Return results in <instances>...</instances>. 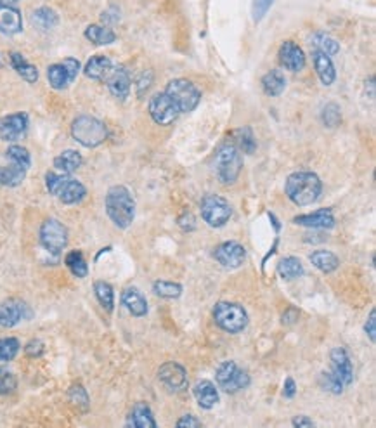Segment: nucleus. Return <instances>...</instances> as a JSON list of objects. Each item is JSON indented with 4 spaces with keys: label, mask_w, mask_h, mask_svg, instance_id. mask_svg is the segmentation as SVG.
Wrapping results in <instances>:
<instances>
[{
    "label": "nucleus",
    "mask_w": 376,
    "mask_h": 428,
    "mask_svg": "<svg viewBox=\"0 0 376 428\" xmlns=\"http://www.w3.org/2000/svg\"><path fill=\"white\" fill-rule=\"evenodd\" d=\"M101 19H103L106 25H114V23H118L120 19V11L116 8H110L101 14Z\"/></svg>",
    "instance_id": "603ef678"
},
{
    "label": "nucleus",
    "mask_w": 376,
    "mask_h": 428,
    "mask_svg": "<svg viewBox=\"0 0 376 428\" xmlns=\"http://www.w3.org/2000/svg\"><path fill=\"white\" fill-rule=\"evenodd\" d=\"M70 401L82 411L89 410V395L82 385H73L70 388Z\"/></svg>",
    "instance_id": "a18cd8bd"
},
{
    "label": "nucleus",
    "mask_w": 376,
    "mask_h": 428,
    "mask_svg": "<svg viewBox=\"0 0 376 428\" xmlns=\"http://www.w3.org/2000/svg\"><path fill=\"white\" fill-rule=\"evenodd\" d=\"M297 225H303V227H310V229H331L335 227V217L329 208H321V210L314 212V214L299 215L293 218Z\"/></svg>",
    "instance_id": "aec40b11"
},
{
    "label": "nucleus",
    "mask_w": 376,
    "mask_h": 428,
    "mask_svg": "<svg viewBox=\"0 0 376 428\" xmlns=\"http://www.w3.org/2000/svg\"><path fill=\"white\" fill-rule=\"evenodd\" d=\"M113 61L108 58V55H92L89 61H87V64H85L84 68V73L85 77H89L90 80H103L108 77V73L111 71V68H113Z\"/></svg>",
    "instance_id": "a878e982"
},
{
    "label": "nucleus",
    "mask_w": 376,
    "mask_h": 428,
    "mask_svg": "<svg viewBox=\"0 0 376 428\" xmlns=\"http://www.w3.org/2000/svg\"><path fill=\"white\" fill-rule=\"evenodd\" d=\"M11 64L16 70V73H18L23 80L28 81V84H35V81L38 80L37 66L28 63V61L23 58V54H19V52H11Z\"/></svg>",
    "instance_id": "2f4dec72"
},
{
    "label": "nucleus",
    "mask_w": 376,
    "mask_h": 428,
    "mask_svg": "<svg viewBox=\"0 0 376 428\" xmlns=\"http://www.w3.org/2000/svg\"><path fill=\"white\" fill-rule=\"evenodd\" d=\"M45 186L52 196L60 198L64 205H77L87 196V189L80 181L71 177L70 174H54L49 172L45 175Z\"/></svg>",
    "instance_id": "20e7f679"
},
{
    "label": "nucleus",
    "mask_w": 376,
    "mask_h": 428,
    "mask_svg": "<svg viewBox=\"0 0 376 428\" xmlns=\"http://www.w3.org/2000/svg\"><path fill=\"white\" fill-rule=\"evenodd\" d=\"M148 111L151 115L153 122L158 123V125H170L175 120L179 118V110L177 106L172 103L168 96L165 92H158L149 99L148 104Z\"/></svg>",
    "instance_id": "f8f14e48"
},
{
    "label": "nucleus",
    "mask_w": 376,
    "mask_h": 428,
    "mask_svg": "<svg viewBox=\"0 0 376 428\" xmlns=\"http://www.w3.org/2000/svg\"><path fill=\"white\" fill-rule=\"evenodd\" d=\"M236 136H238V148H240V151L251 155V153L255 151V148H257V142H255V137H253V134H251V130L248 129V127H245V129L238 130Z\"/></svg>",
    "instance_id": "c03bdc74"
},
{
    "label": "nucleus",
    "mask_w": 376,
    "mask_h": 428,
    "mask_svg": "<svg viewBox=\"0 0 376 428\" xmlns=\"http://www.w3.org/2000/svg\"><path fill=\"white\" fill-rule=\"evenodd\" d=\"M19 340L18 338H0V361L2 362H9L18 355L19 352Z\"/></svg>",
    "instance_id": "58836bf2"
},
{
    "label": "nucleus",
    "mask_w": 376,
    "mask_h": 428,
    "mask_svg": "<svg viewBox=\"0 0 376 428\" xmlns=\"http://www.w3.org/2000/svg\"><path fill=\"white\" fill-rule=\"evenodd\" d=\"M71 136L84 148H97L108 139V129L101 120L82 115L71 123Z\"/></svg>",
    "instance_id": "39448f33"
},
{
    "label": "nucleus",
    "mask_w": 376,
    "mask_h": 428,
    "mask_svg": "<svg viewBox=\"0 0 376 428\" xmlns=\"http://www.w3.org/2000/svg\"><path fill=\"white\" fill-rule=\"evenodd\" d=\"M122 303L136 318H142L148 314V300L137 288H125L122 293Z\"/></svg>",
    "instance_id": "393cba45"
},
{
    "label": "nucleus",
    "mask_w": 376,
    "mask_h": 428,
    "mask_svg": "<svg viewBox=\"0 0 376 428\" xmlns=\"http://www.w3.org/2000/svg\"><path fill=\"white\" fill-rule=\"evenodd\" d=\"M277 273H279V276L283 277V279L292 281L303 276V266L302 262H300V259H297V257H284V259H281L279 264H277Z\"/></svg>",
    "instance_id": "72a5a7b5"
},
{
    "label": "nucleus",
    "mask_w": 376,
    "mask_h": 428,
    "mask_svg": "<svg viewBox=\"0 0 376 428\" xmlns=\"http://www.w3.org/2000/svg\"><path fill=\"white\" fill-rule=\"evenodd\" d=\"M273 4L274 0H253V5H251V18H253V21H262L267 12H269V9L273 8Z\"/></svg>",
    "instance_id": "49530a36"
},
{
    "label": "nucleus",
    "mask_w": 376,
    "mask_h": 428,
    "mask_svg": "<svg viewBox=\"0 0 376 428\" xmlns=\"http://www.w3.org/2000/svg\"><path fill=\"white\" fill-rule=\"evenodd\" d=\"M288 199L297 207H309L316 203L323 192V182L314 172H295L288 175L284 184Z\"/></svg>",
    "instance_id": "f257e3e1"
},
{
    "label": "nucleus",
    "mask_w": 376,
    "mask_h": 428,
    "mask_svg": "<svg viewBox=\"0 0 376 428\" xmlns=\"http://www.w3.org/2000/svg\"><path fill=\"white\" fill-rule=\"evenodd\" d=\"M215 380H217L218 388H222L227 394H236V392L245 390L251 381L250 375L245 369L238 368V364L234 361L222 362L217 368Z\"/></svg>",
    "instance_id": "6e6552de"
},
{
    "label": "nucleus",
    "mask_w": 376,
    "mask_h": 428,
    "mask_svg": "<svg viewBox=\"0 0 376 428\" xmlns=\"http://www.w3.org/2000/svg\"><path fill=\"white\" fill-rule=\"evenodd\" d=\"M192 394H195L196 403L199 404V407H203V410H212L218 403L217 387L208 380H199L195 385V388H192Z\"/></svg>",
    "instance_id": "5701e85b"
},
{
    "label": "nucleus",
    "mask_w": 376,
    "mask_h": 428,
    "mask_svg": "<svg viewBox=\"0 0 376 428\" xmlns=\"http://www.w3.org/2000/svg\"><path fill=\"white\" fill-rule=\"evenodd\" d=\"M215 325L227 333H241L248 326V314L240 303L218 302L214 309Z\"/></svg>",
    "instance_id": "0eeeda50"
},
{
    "label": "nucleus",
    "mask_w": 376,
    "mask_h": 428,
    "mask_svg": "<svg viewBox=\"0 0 376 428\" xmlns=\"http://www.w3.org/2000/svg\"><path fill=\"white\" fill-rule=\"evenodd\" d=\"M158 378L170 390H182V388L188 387V373L177 362H165L160 368Z\"/></svg>",
    "instance_id": "6ab92c4d"
},
{
    "label": "nucleus",
    "mask_w": 376,
    "mask_h": 428,
    "mask_svg": "<svg viewBox=\"0 0 376 428\" xmlns=\"http://www.w3.org/2000/svg\"><path fill=\"white\" fill-rule=\"evenodd\" d=\"M214 259L225 269H238L247 259V250L238 241H225L215 248Z\"/></svg>",
    "instance_id": "ddd939ff"
},
{
    "label": "nucleus",
    "mask_w": 376,
    "mask_h": 428,
    "mask_svg": "<svg viewBox=\"0 0 376 428\" xmlns=\"http://www.w3.org/2000/svg\"><path fill=\"white\" fill-rule=\"evenodd\" d=\"M375 318H376V312L375 310H371V314H369V319L366 321V325H364L366 335L369 336V340H371L373 344L376 342V319Z\"/></svg>",
    "instance_id": "09e8293b"
},
{
    "label": "nucleus",
    "mask_w": 376,
    "mask_h": 428,
    "mask_svg": "<svg viewBox=\"0 0 376 428\" xmlns=\"http://www.w3.org/2000/svg\"><path fill=\"white\" fill-rule=\"evenodd\" d=\"M85 38L96 45H110L116 42V34L111 28L101 25H89L84 32Z\"/></svg>",
    "instance_id": "c756f323"
},
{
    "label": "nucleus",
    "mask_w": 376,
    "mask_h": 428,
    "mask_svg": "<svg viewBox=\"0 0 376 428\" xmlns=\"http://www.w3.org/2000/svg\"><path fill=\"white\" fill-rule=\"evenodd\" d=\"M16 387H18V380H16L14 373L11 369L0 366V395L12 394Z\"/></svg>",
    "instance_id": "79ce46f5"
},
{
    "label": "nucleus",
    "mask_w": 376,
    "mask_h": 428,
    "mask_svg": "<svg viewBox=\"0 0 376 428\" xmlns=\"http://www.w3.org/2000/svg\"><path fill=\"white\" fill-rule=\"evenodd\" d=\"M18 0H0V4H8V5H14Z\"/></svg>",
    "instance_id": "13d9d810"
},
{
    "label": "nucleus",
    "mask_w": 376,
    "mask_h": 428,
    "mask_svg": "<svg viewBox=\"0 0 376 428\" xmlns=\"http://www.w3.org/2000/svg\"><path fill=\"white\" fill-rule=\"evenodd\" d=\"M23 30V16L14 5L0 4V34L16 35Z\"/></svg>",
    "instance_id": "412c9836"
},
{
    "label": "nucleus",
    "mask_w": 376,
    "mask_h": 428,
    "mask_svg": "<svg viewBox=\"0 0 376 428\" xmlns=\"http://www.w3.org/2000/svg\"><path fill=\"white\" fill-rule=\"evenodd\" d=\"M279 63L281 66H284L286 70L293 71H302L303 66H305V54H303L302 47L297 45L295 42L286 40L283 45L279 47Z\"/></svg>",
    "instance_id": "a211bd4d"
},
{
    "label": "nucleus",
    "mask_w": 376,
    "mask_h": 428,
    "mask_svg": "<svg viewBox=\"0 0 376 428\" xmlns=\"http://www.w3.org/2000/svg\"><path fill=\"white\" fill-rule=\"evenodd\" d=\"M40 243L51 253H61L68 244L66 225L58 221V218H47L40 225Z\"/></svg>",
    "instance_id": "9d476101"
},
{
    "label": "nucleus",
    "mask_w": 376,
    "mask_h": 428,
    "mask_svg": "<svg viewBox=\"0 0 376 428\" xmlns=\"http://www.w3.org/2000/svg\"><path fill=\"white\" fill-rule=\"evenodd\" d=\"M310 45H312L314 51L325 52V54L329 55V58H331V55H336L340 52L338 42H336L333 37H329L328 34H323V32L314 35L312 40H310Z\"/></svg>",
    "instance_id": "f704fd0d"
},
{
    "label": "nucleus",
    "mask_w": 376,
    "mask_h": 428,
    "mask_svg": "<svg viewBox=\"0 0 376 428\" xmlns=\"http://www.w3.org/2000/svg\"><path fill=\"white\" fill-rule=\"evenodd\" d=\"M292 425L293 427H299V428H309V427H314V421L309 420L307 416H302V414H300V416L293 418Z\"/></svg>",
    "instance_id": "4d7b16f0"
},
{
    "label": "nucleus",
    "mask_w": 376,
    "mask_h": 428,
    "mask_svg": "<svg viewBox=\"0 0 376 428\" xmlns=\"http://www.w3.org/2000/svg\"><path fill=\"white\" fill-rule=\"evenodd\" d=\"M28 316H30V310L23 300L9 299L0 303V326L2 328H14Z\"/></svg>",
    "instance_id": "2eb2a0df"
},
{
    "label": "nucleus",
    "mask_w": 376,
    "mask_h": 428,
    "mask_svg": "<svg viewBox=\"0 0 376 428\" xmlns=\"http://www.w3.org/2000/svg\"><path fill=\"white\" fill-rule=\"evenodd\" d=\"M82 163H84V158L75 149H64L61 155H58L54 158V166L60 172H63V174H73V172H77L80 168Z\"/></svg>",
    "instance_id": "cd10ccee"
},
{
    "label": "nucleus",
    "mask_w": 376,
    "mask_h": 428,
    "mask_svg": "<svg viewBox=\"0 0 376 428\" xmlns=\"http://www.w3.org/2000/svg\"><path fill=\"white\" fill-rule=\"evenodd\" d=\"M8 160L5 165L0 166V184L5 186V188H18V186L23 184L26 177V172L30 168H26L25 165L18 162H12V160Z\"/></svg>",
    "instance_id": "4be33fe9"
},
{
    "label": "nucleus",
    "mask_w": 376,
    "mask_h": 428,
    "mask_svg": "<svg viewBox=\"0 0 376 428\" xmlns=\"http://www.w3.org/2000/svg\"><path fill=\"white\" fill-rule=\"evenodd\" d=\"M44 351L45 345L42 340H32V342H28L25 347V352L30 355V357H40V355L44 354Z\"/></svg>",
    "instance_id": "de8ad7c7"
},
{
    "label": "nucleus",
    "mask_w": 376,
    "mask_h": 428,
    "mask_svg": "<svg viewBox=\"0 0 376 428\" xmlns=\"http://www.w3.org/2000/svg\"><path fill=\"white\" fill-rule=\"evenodd\" d=\"M163 92L172 99V103L177 106L179 113H189L195 110L201 101V92L198 90L192 81L186 80V78H175L166 84Z\"/></svg>",
    "instance_id": "423d86ee"
},
{
    "label": "nucleus",
    "mask_w": 376,
    "mask_h": 428,
    "mask_svg": "<svg viewBox=\"0 0 376 428\" xmlns=\"http://www.w3.org/2000/svg\"><path fill=\"white\" fill-rule=\"evenodd\" d=\"M106 81L108 90L111 92V96L116 97L120 101H125L130 94V85H132V80H130L129 71L123 66H113L111 71L108 73V77L104 78Z\"/></svg>",
    "instance_id": "dca6fc26"
},
{
    "label": "nucleus",
    "mask_w": 376,
    "mask_h": 428,
    "mask_svg": "<svg viewBox=\"0 0 376 428\" xmlns=\"http://www.w3.org/2000/svg\"><path fill=\"white\" fill-rule=\"evenodd\" d=\"M329 361H331V371L336 378L343 383V387L351 385L354 381V366L345 349L335 347L329 352Z\"/></svg>",
    "instance_id": "4468645a"
},
{
    "label": "nucleus",
    "mask_w": 376,
    "mask_h": 428,
    "mask_svg": "<svg viewBox=\"0 0 376 428\" xmlns=\"http://www.w3.org/2000/svg\"><path fill=\"white\" fill-rule=\"evenodd\" d=\"M201 217L210 227H222L233 215V207L227 199L217 194H207L201 199Z\"/></svg>",
    "instance_id": "1a4fd4ad"
},
{
    "label": "nucleus",
    "mask_w": 376,
    "mask_h": 428,
    "mask_svg": "<svg viewBox=\"0 0 376 428\" xmlns=\"http://www.w3.org/2000/svg\"><path fill=\"white\" fill-rule=\"evenodd\" d=\"M5 158L12 160V162H18L21 165H25L26 168H30L32 166V156L28 153V149L23 148V146L18 144H12L5 149Z\"/></svg>",
    "instance_id": "a19ab883"
},
{
    "label": "nucleus",
    "mask_w": 376,
    "mask_h": 428,
    "mask_svg": "<svg viewBox=\"0 0 376 428\" xmlns=\"http://www.w3.org/2000/svg\"><path fill=\"white\" fill-rule=\"evenodd\" d=\"M312 60H314V68H316V73L321 80L323 85L329 87L333 85L336 78V71H335V64H333L331 58L326 55L325 52H319V51H314L312 52Z\"/></svg>",
    "instance_id": "b1692460"
},
{
    "label": "nucleus",
    "mask_w": 376,
    "mask_h": 428,
    "mask_svg": "<svg viewBox=\"0 0 376 428\" xmlns=\"http://www.w3.org/2000/svg\"><path fill=\"white\" fill-rule=\"evenodd\" d=\"M94 293H96V299L99 300L103 309L111 312L114 307L113 286H111L110 283H106V281H96V283H94Z\"/></svg>",
    "instance_id": "c9c22d12"
},
{
    "label": "nucleus",
    "mask_w": 376,
    "mask_h": 428,
    "mask_svg": "<svg viewBox=\"0 0 376 428\" xmlns=\"http://www.w3.org/2000/svg\"><path fill=\"white\" fill-rule=\"evenodd\" d=\"M264 92L271 97H277L286 89V78L279 70H271L269 73L264 75L262 78Z\"/></svg>",
    "instance_id": "7c9ffc66"
},
{
    "label": "nucleus",
    "mask_w": 376,
    "mask_h": 428,
    "mask_svg": "<svg viewBox=\"0 0 376 428\" xmlns=\"http://www.w3.org/2000/svg\"><path fill=\"white\" fill-rule=\"evenodd\" d=\"M319 385H321L323 390L331 392V394L340 395L343 392V383L331 373V371H325V373L319 375Z\"/></svg>",
    "instance_id": "37998d69"
},
{
    "label": "nucleus",
    "mask_w": 376,
    "mask_h": 428,
    "mask_svg": "<svg viewBox=\"0 0 376 428\" xmlns=\"http://www.w3.org/2000/svg\"><path fill=\"white\" fill-rule=\"evenodd\" d=\"M151 80H153V73L151 71H144L142 75H140V78L137 80V94L139 96H142L144 90H148L149 89V85H151Z\"/></svg>",
    "instance_id": "8fccbe9b"
},
{
    "label": "nucleus",
    "mask_w": 376,
    "mask_h": 428,
    "mask_svg": "<svg viewBox=\"0 0 376 428\" xmlns=\"http://www.w3.org/2000/svg\"><path fill=\"white\" fill-rule=\"evenodd\" d=\"M127 427L132 428H156L155 416H153V411L149 410V406L146 403H137L132 407L129 414V420H127Z\"/></svg>",
    "instance_id": "bb28decb"
},
{
    "label": "nucleus",
    "mask_w": 376,
    "mask_h": 428,
    "mask_svg": "<svg viewBox=\"0 0 376 428\" xmlns=\"http://www.w3.org/2000/svg\"><path fill=\"white\" fill-rule=\"evenodd\" d=\"M196 218L192 217L191 214H184V215H181V217H179V225H181L182 229L184 231H195L196 229Z\"/></svg>",
    "instance_id": "864d4df0"
},
{
    "label": "nucleus",
    "mask_w": 376,
    "mask_h": 428,
    "mask_svg": "<svg viewBox=\"0 0 376 428\" xmlns=\"http://www.w3.org/2000/svg\"><path fill=\"white\" fill-rule=\"evenodd\" d=\"M309 260L312 262V266L316 267V269H319L321 273H325V274L333 273V270L338 269V266H340L338 257L328 250L312 251V253L309 255Z\"/></svg>",
    "instance_id": "c85d7f7f"
},
{
    "label": "nucleus",
    "mask_w": 376,
    "mask_h": 428,
    "mask_svg": "<svg viewBox=\"0 0 376 428\" xmlns=\"http://www.w3.org/2000/svg\"><path fill=\"white\" fill-rule=\"evenodd\" d=\"M297 394V385H295V380L293 378L288 377L286 380H284V388H283V395L286 399H293Z\"/></svg>",
    "instance_id": "5fc2aeb1"
},
{
    "label": "nucleus",
    "mask_w": 376,
    "mask_h": 428,
    "mask_svg": "<svg viewBox=\"0 0 376 428\" xmlns=\"http://www.w3.org/2000/svg\"><path fill=\"white\" fill-rule=\"evenodd\" d=\"M104 208L110 221L118 229H127L132 225L134 217H136V201H134L132 192L125 186H113L108 189Z\"/></svg>",
    "instance_id": "f03ea898"
},
{
    "label": "nucleus",
    "mask_w": 376,
    "mask_h": 428,
    "mask_svg": "<svg viewBox=\"0 0 376 428\" xmlns=\"http://www.w3.org/2000/svg\"><path fill=\"white\" fill-rule=\"evenodd\" d=\"M175 427H179V428H199V427H203V423H201V421L199 420H196L195 416H192V414H184V416L181 418V420L177 421V425H175Z\"/></svg>",
    "instance_id": "3c124183"
},
{
    "label": "nucleus",
    "mask_w": 376,
    "mask_h": 428,
    "mask_svg": "<svg viewBox=\"0 0 376 428\" xmlns=\"http://www.w3.org/2000/svg\"><path fill=\"white\" fill-rule=\"evenodd\" d=\"M78 71H80V63L75 58H66L61 63L51 64L47 68V80L51 84L52 89L63 90L68 85L77 78Z\"/></svg>",
    "instance_id": "9b49d317"
},
{
    "label": "nucleus",
    "mask_w": 376,
    "mask_h": 428,
    "mask_svg": "<svg viewBox=\"0 0 376 428\" xmlns=\"http://www.w3.org/2000/svg\"><path fill=\"white\" fill-rule=\"evenodd\" d=\"M66 266L71 273L75 274L77 277H85L87 273H89V267H87V262H85V257L82 251L73 250L66 255Z\"/></svg>",
    "instance_id": "e433bc0d"
},
{
    "label": "nucleus",
    "mask_w": 376,
    "mask_h": 428,
    "mask_svg": "<svg viewBox=\"0 0 376 428\" xmlns=\"http://www.w3.org/2000/svg\"><path fill=\"white\" fill-rule=\"evenodd\" d=\"M297 319H299V310L293 309V307H290V309L283 314V325H293Z\"/></svg>",
    "instance_id": "6e6d98bb"
},
{
    "label": "nucleus",
    "mask_w": 376,
    "mask_h": 428,
    "mask_svg": "<svg viewBox=\"0 0 376 428\" xmlns=\"http://www.w3.org/2000/svg\"><path fill=\"white\" fill-rule=\"evenodd\" d=\"M153 292L162 299H179L182 295V286L179 283H172V281H155Z\"/></svg>",
    "instance_id": "4c0bfd02"
},
{
    "label": "nucleus",
    "mask_w": 376,
    "mask_h": 428,
    "mask_svg": "<svg viewBox=\"0 0 376 428\" xmlns=\"http://www.w3.org/2000/svg\"><path fill=\"white\" fill-rule=\"evenodd\" d=\"M321 118L326 127L333 129V127H336L340 122H342V110H340V106L336 103L326 104V106L323 108Z\"/></svg>",
    "instance_id": "ea45409f"
},
{
    "label": "nucleus",
    "mask_w": 376,
    "mask_h": 428,
    "mask_svg": "<svg viewBox=\"0 0 376 428\" xmlns=\"http://www.w3.org/2000/svg\"><path fill=\"white\" fill-rule=\"evenodd\" d=\"M32 23L38 30H52L60 23V16L55 14L54 9L51 8H38L32 14Z\"/></svg>",
    "instance_id": "473e14b6"
},
{
    "label": "nucleus",
    "mask_w": 376,
    "mask_h": 428,
    "mask_svg": "<svg viewBox=\"0 0 376 428\" xmlns=\"http://www.w3.org/2000/svg\"><path fill=\"white\" fill-rule=\"evenodd\" d=\"M28 129V115L26 113H12L0 118V139L5 142H14L25 136Z\"/></svg>",
    "instance_id": "f3484780"
},
{
    "label": "nucleus",
    "mask_w": 376,
    "mask_h": 428,
    "mask_svg": "<svg viewBox=\"0 0 376 428\" xmlns=\"http://www.w3.org/2000/svg\"><path fill=\"white\" fill-rule=\"evenodd\" d=\"M243 170V156L240 148L233 142H225L217 149L214 158V172L218 182L224 186H231L240 179Z\"/></svg>",
    "instance_id": "7ed1b4c3"
}]
</instances>
